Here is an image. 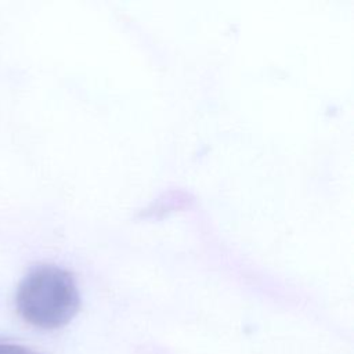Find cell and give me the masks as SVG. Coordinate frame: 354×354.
I'll return each mask as SVG.
<instances>
[{"label":"cell","mask_w":354,"mask_h":354,"mask_svg":"<svg viewBox=\"0 0 354 354\" xmlns=\"http://www.w3.org/2000/svg\"><path fill=\"white\" fill-rule=\"evenodd\" d=\"M17 307L22 318L43 329L68 324L79 308V290L71 272L53 266L33 267L19 282Z\"/></svg>","instance_id":"obj_1"},{"label":"cell","mask_w":354,"mask_h":354,"mask_svg":"<svg viewBox=\"0 0 354 354\" xmlns=\"http://www.w3.org/2000/svg\"><path fill=\"white\" fill-rule=\"evenodd\" d=\"M0 354H39V353L19 344L0 342Z\"/></svg>","instance_id":"obj_2"}]
</instances>
